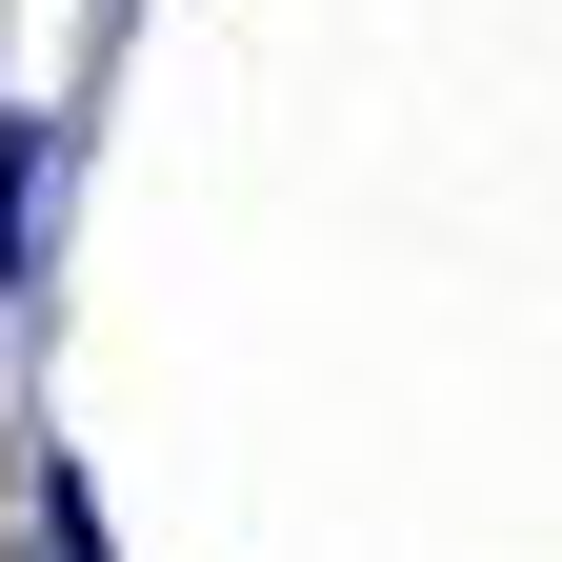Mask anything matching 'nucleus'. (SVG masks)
<instances>
[{
  "label": "nucleus",
  "instance_id": "nucleus-1",
  "mask_svg": "<svg viewBox=\"0 0 562 562\" xmlns=\"http://www.w3.org/2000/svg\"><path fill=\"white\" fill-rule=\"evenodd\" d=\"M41 562H101V503H81V482H41Z\"/></svg>",
  "mask_w": 562,
  "mask_h": 562
}]
</instances>
